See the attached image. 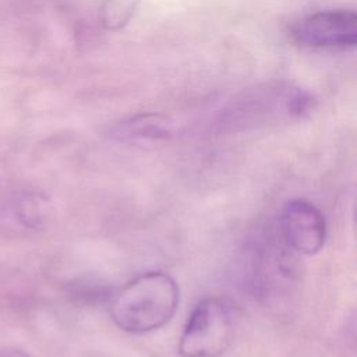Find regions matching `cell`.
<instances>
[{"instance_id": "obj_1", "label": "cell", "mask_w": 357, "mask_h": 357, "mask_svg": "<svg viewBox=\"0 0 357 357\" xmlns=\"http://www.w3.org/2000/svg\"><path fill=\"white\" fill-rule=\"evenodd\" d=\"M178 303L180 289L176 280L166 272L148 271L114 294L110 315L119 329L142 335L169 324Z\"/></svg>"}, {"instance_id": "obj_2", "label": "cell", "mask_w": 357, "mask_h": 357, "mask_svg": "<svg viewBox=\"0 0 357 357\" xmlns=\"http://www.w3.org/2000/svg\"><path fill=\"white\" fill-rule=\"evenodd\" d=\"M236 315L230 304L219 297L199 300L188 315L178 337L181 357H219L234 340Z\"/></svg>"}, {"instance_id": "obj_3", "label": "cell", "mask_w": 357, "mask_h": 357, "mask_svg": "<svg viewBox=\"0 0 357 357\" xmlns=\"http://www.w3.org/2000/svg\"><path fill=\"white\" fill-rule=\"evenodd\" d=\"M279 234L290 251L314 255L322 250L326 240L325 216L307 199H290L279 215Z\"/></svg>"}, {"instance_id": "obj_4", "label": "cell", "mask_w": 357, "mask_h": 357, "mask_svg": "<svg viewBox=\"0 0 357 357\" xmlns=\"http://www.w3.org/2000/svg\"><path fill=\"white\" fill-rule=\"evenodd\" d=\"M294 36L311 47H353L357 43V15L353 10L344 8L318 11L300 21Z\"/></svg>"}, {"instance_id": "obj_5", "label": "cell", "mask_w": 357, "mask_h": 357, "mask_svg": "<svg viewBox=\"0 0 357 357\" xmlns=\"http://www.w3.org/2000/svg\"><path fill=\"white\" fill-rule=\"evenodd\" d=\"M117 137L131 142H158L167 139L172 134V124L167 119L148 114L124 121L117 127Z\"/></svg>"}, {"instance_id": "obj_6", "label": "cell", "mask_w": 357, "mask_h": 357, "mask_svg": "<svg viewBox=\"0 0 357 357\" xmlns=\"http://www.w3.org/2000/svg\"><path fill=\"white\" fill-rule=\"evenodd\" d=\"M50 201L38 192H26L17 201L15 215L29 229H42L50 219Z\"/></svg>"}, {"instance_id": "obj_7", "label": "cell", "mask_w": 357, "mask_h": 357, "mask_svg": "<svg viewBox=\"0 0 357 357\" xmlns=\"http://www.w3.org/2000/svg\"><path fill=\"white\" fill-rule=\"evenodd\" d=\"M138 1L139 0H105L99 11L102 25L110 31L123 28L135 14Z\"/></svg>"}, {"instance_id": "obj_8", "label": "cell", "mask_w": 357, "mask_h": 357, "mask_svg": "<svg viewBox=\"0 0 357 357\" xmlns=\"http://www.w3.org/2000/svg\"><path fill=\"white\" fill-rule=\"evenodd\" d=\"M0 357H29L24 350L15 347H6L0 349Z\"/></svg>"}]
</instances>
